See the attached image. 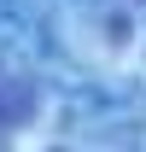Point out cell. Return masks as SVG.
<instances>
[]
</instances>
